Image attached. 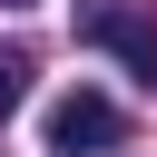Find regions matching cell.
Returning <instances> with one entry per match:
<instances>
[{"mask_svg": "<svg viewBox=\"0 0 157 157\" xmlns=\"http://www.w3.org/2000/svg\"><path fill=\"white\" fill-rule=\"evenodd\" d=\"M78 29H88L98 49H118L137 78H157V29H147L137 10H118V0H88V10H78Z\"/></svg>", "mask_w": 157, "mask_h": 157, "instance_id": "obj_2", "label": "cell"}, {"mask_svg": "<svg viewBox=\"0 0 157 157\" xmlns=\"http://www.w3.org/2000/svg\"><path fill=\"white\" fill-rule=\"evenodd\" d=\"M20 88H29V69H20V59H10V49H0V118H10V108H20Z\"/></svg>", "mask_w": 157, "mask_h": 157, "instance_id": "obj_3", "label": "cell"}, {"mask_svg": "<svg viewBox=\"0 0 157 157\" xmlns=\"http://www.w3.org/2000/svg\"><path fill=\"white\" fill-rule=\"evenodd\" d=\"M118 137H128V118H118L98 88H69V98L49 108V147H59V157H98V147H118Z\"/></svg>", "mask_w": 157, "mask_h": 157, "instance_id": "obj_1", "label": "cell"}]
</instances>
